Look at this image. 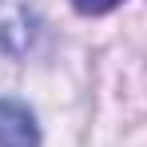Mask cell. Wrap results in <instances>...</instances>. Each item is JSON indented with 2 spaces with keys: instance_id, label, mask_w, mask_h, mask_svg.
<instances>
[{
  "instance_id": "6da1fadb",
  "label": "cell",
  "mask_w": 147,
  "mask_h": 147,
  "mask_svg": "<svg viewBox=\"0 0 147 147\" xmlns=\"http://www.w3.org/2000/svg\"><path fill=\"white\" fill-rule=\"evenodd\" d=\"M0 147H40L36 115L16 99H0Z\"/></svg>"
},
{
  "instance_id": "7a4b0ae2",
  "label": "cell",
  "mask_w": 147,
  "mask_h": 147,
  "mask_svg": "<svg viewBox=\"0 0 147 147\" xmlns=\"http://www.w3.org/2000/svg\"><path fill=\"white\" fill-rule=\"evenodd\" d=\"M80 12H88V16H99V12H111L119 0H72Z\"/></svg>"
}]
</instances>
